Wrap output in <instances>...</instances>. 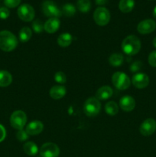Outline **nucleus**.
<instances>
[{
	"label": "nucleus",
	"mask_w": 156,
	"mask_h": 157,
	"mask_svg": "<svg viewBox=\"0 0 156 157\" xmlns=\"http://www.w3.org/2000/svg\"><path fill=\"white\" fill-rule=\"evenodd\" d=\"M18 45V40L15 35L9 31L0 32V49L4 52H12Z\"/></svg>",
	"instance_id": "nucleus-1"
},
{
	"label": "nucleus",
	"mask_w": 156,
	"mask_h": 157,
	"mask_svg": "<svg viewBox=\"0 0 156 157\" xmlns=\"http://www.w3.org/2000/svg\"><path fill=\"white\" fill-rule=\"evenodd\" d=\"M122 48L126 55H136L141 48L140 40L136 35H128L122 41Z\"/></svg>",
	"instance_id": "nucleus-2"
},
{
	"label": "nucleus",
	"mask_w": 156,
	"mask_h": 157,
	"mask_svg": "<svg viewBox=\"0 0 156 157\" xmlns=\"http://www.w3.org/2000/svg\"><path fill=\"white\" fill-rule=\"evenodd\" d=\"M101 110V104L96 98H90L84 104V111L88 117H95Z\"/></svg>",
	"instance_id": "nucleus-3"
},
{
	"label": "nucleus",
	"mask_w": 156,
	"mask_h": 157,
	"mask_svg": "<svg viewBox=\"0 0 156 157\" xmlns=\"http://www.w3.org/2000/svg\"><path fill=\"white\" fill-rule=\"evenodd\" d=\"M112 81L113 85L119 90H125L131 84L129 78L123 72H116L112 77Z\"/></svg>",
	"instance_id": "nucleus-4"
},
{
	"label": "nucleus",
	"mask_w": 156,
	"mask_h": 157,
	"mask_svg": "<svg viewBox=\"0 0 156 157\" xmlns=\"http://www.w3.org/2000/svg\"><path fill=\"white\" fill-rule=\"evenodd\" d=\"M27 122V116L22 110H16L10 117V124L15 130H23Z\"/></svg>",
	"instance_id": "nucleus-5"
},
{
	"label": "nucleus",
	"mask_w": 156,
	"mask_h": 157,
	"mask_svg": "<svg viewBox=\"0 0 156 157\" xmlns=\"http://www.w3.org/2000/svg\"><path fill=\"white\" fill-rule=\"evenodd\" d=\"M42 11L43 13L47 17L50 18H58L62 15V12L57 6V5L51 0H45L42 3Z\"/></svg>",
	"instance_id": "nucleus-6"
},
{
	"label": "nucleus",
	"mask_w": 156,
	"mask_h": 157,
	"mask_svg": "<svg viewBox=\"0 0 156 157\" xmlns=\"http://www.w3.org/2000/svg\"><path fill=\"white\" fill-rule=\"evenodd\" d=\"M93 19L98 25H106L110 21V12L108 9L104 7L97 8L93 13Z\"/></svg>",
	"instance_id": "nucleus-7"
},
{
	"label": "nucleus",
	"mask_w": 156,
	"mask_h": 157,
	"mask_svg": "<svg viewBox=\"0 0 156 157\" xmlns=\"http://www.w3.org/2000/svg\"><path fill=\"white\" fill-rule=\"evenodd\" d=\"M18 15L24 21H31L35 18V10L29 4H23L18 9Z\"/></svg>",
	"instance_id": "nucleus-8"
},
{
	"label": "nucleus",
	"mask_w": 156,
	"mask_h": 157,
	"mask_svg": "<svg viewBox=\"0 0 156 157\" xmlns=\"http://www.w3.org/2000/svg\"><path fill=\"white\" fill-rule=\"evenodd\" d=\"M60 154V149L53 143H46L43 144L40 150L41 157H58Z\"/></svg>",
	"instance_id": "nucleus-9"
},
{
	"label": "nucleus",
	"mask_w": 156,
	"mask_h": 157,
	"mask_svg": "<svg viewBox=\"0 0 156 157\" xmlns=\"http://www.w3.org/2000/svg\"><path fill=\"white\" fill-rule=\"evenodd\" d=\"M156 130V121L152 118H148L141 124L139 131L143 136H150Z\"/></svg>",
	"instance_id": "nucleus-10"
},
{
	"label": "nucleus",
	"mask_w": 156,
	"mask_h": 157,
	"mask_svg": "<svg viewBox=\"0 0 156 157\" xmlns=\"http://www.w3.org/2000/svg\"><path fill=\"white\" fill-rule=\"evenodd\" d=\"M156 29V23L152 19H145L139 23L137 26L138 32L142 35L149 34Z\"/></svg>",
	"instance_id": "nucleus-11"
},
{
	"label": "nucleus",
	"mask_w": 156,
	"mask_h": 157,
	"mask_svg": "<svg viewBox=\"0 0 156 157\" xmlns=\"http://www.w3.org/2000/svg\"><path fill=\"white\" fill-rule=\"evenodd\" d=\"M132 82L133 85L139 89L146 87L149 84V78L144 73H137L133 75L132 78Z\"/></svg>",
	"instance_id": "nucleus-12"
},
{
	"label": "nucleus",
	"mask_w": 156,
	"mask_h": 157,
	"mask_svg": "<svg viewBox=\"0 0 156 157\" xmlns=\"http://www.w3.org/2000/svg\"><path fill=\"white\" fill-rule=\"evenodd\" d=\"M119 106L122 110L129 112L134 110L136 107V101L132 97L125 95L119 100Z\"/></svg>",
	"instance_id": "nucleus-13"
},
{
	"label": "nucleus",
	"mask_w": 156,
	"mask_h": 157,
	"mask_svg": "<svg viewBox=\"0 0 156 157\" xmlns=\"http://www.w3.org/2000/svg\"><path fill=\"white\" fill-rule=\"evenodd\" d=\"M43 129H44V125L41 121H33L28 124L25 131L28 135L35 136V135H38L41 133Z\"/></svg>",
	"instance_id": "nucleus-14"
},
{
	"label": "nucleus",
	"mask_w": 156,
	"mask_h": 157,
	"mask_svg": "<svg viewBox=\"0 0 156 157\" xmlns=\"http://www.w3.org/2000/svg\"><path fill=\"white\" fill-rule=\"evenodd\" d=\"M60 25H61V21L58 18H50L44 23V28L45 32H47V33L52 34L54 33L58 30Z\"/></svg>",
	"instance_id": "nucleus-15"
},
{
	"label": "nucleus",
	"mask_w": 156,
	"mask_h": 157,
	"mask_svg": "<svg viewBox=\"0 0 156 157\" xmlns=\"http://www.w3.org/2000/svg\"><path fill=\"white\" fill-rule=\"evenodd\" d=\"M113 94V90L109 86H102L97 90L96 93V98L101 101L107 100Z\"/></svg>",
	"instance_id": "nucleus-16"
},
{
	"label": "nucleus",
	"mask_w": 156,
	"mask_h": 157,
	"mask_svg": "<svg viewBox=\"0 0 156 157\" xmlns=\"http://www.w3.org/2000/svg\"><path fill=\"white\" fill-rule=\"evenodd\" d=\"M67 93V90L62 85H55L50 90V96L54 100H59L64 98Z\"/></svg>",
	"instance_id": "nucleus-17"
},
{
	"label": "nucleus",
	"mask_w": 156,
	"mask_h": 157,
	"mask_svg": "<svg viewBox=\"0 0 156 157\" xmlns=\"http://www.w3.org/2000/svg\"><path fill=\"white\" fill-rule=\"evenodd\" d=\"M134 0H120L119 3V9L123 13H128L134 9Z\"/></svg>",
	"instance_id": "nucleus-18"
},
{
	"label": "nucleus",
	"mask_w": 156,
	"mask_h": 157,
	"mask_svg": "<svg viewBox=\"0 0 156 157\" xmlns=\"http://www.w3.org/2000/svg\"><path fill=\"white\" fill-rule=\"evenodd\" d=\"M12 81V77L9 71H0V87H8Z\"/></svg>",
	"instance_id": "nucleus-19"
},
{
	"label": "nucleus",
	"mask_w": 156,
	"mask_h": 157,
	"mask_svg": "<svg viewBox=\"0 0 156 157\" xmlns=\"http://www.w3.org/2000/svg\"><path fill=\"white\" fill-rule=\"evenodd\" d=\"M23 150L28 156H35L38 152V146L33 142H27L23 147Z\"/></svg>",
	"instance_id": "nucleus-20"
},
{
	"label": "nucleus",
	"mask_w": 156,
	"mask_h": 157,
	"mask_svg": "<svg viewBox=\"0 0 156 157\" xmlns=\"http://www.w3.org/2000/svg\"><path fill=\"white\" fill-rule=\"evenodd\" d=\"M124 61V57L122 54L116 53L113 54L109 58V62L113 67H119L122 64Z\"/></svg>",
	"instance_id": "nucleus-21"
},
{
	"label": "nucleus",
	"mask_w": 156,
	"mask_h": 157,
	"mask_svg": "<svg viewBox=\"0 0 156 157\" xmlns=\"http://www.w3.org/2000/svg\"><path fill=\"white\" fill-rule=\"evenodd\" d=\"M72 42V36L69 33H63L58 37V44L61 47L65 48L70 45Z\"/></svg>",
	"instance_id": "nucleus-22"
},
{
	"label": "nucleus",
	"mask_w": 156,
	"mask_h": 157,
	"mask_svg": "<svg viewBox=\"0 0 156 157\" xmlns=\"http://www.w3.org/2000/svg\"><path fill=\"white\" fill-rule=\"evenodd\" d=\"M32 36V32L29 28L24 27L19 32V39L21 42H27Z\"/></svg>",
	"instance_id": "nucleus-23"
},
{
	"label": "nucleus",
	"mask_w": 156,
	"mask_h": 157,
	"mask_svg": "<svg viewBox=\"0 0 156 157\" xmlns=\"http://www.w3.org/2000/svg\"><path fill=\"white\" fill-rule=\"evenodd\" d=\"M105 110L107 114L110 116H115L119 112V107L114 101H110L105 106Z\"/></svg>",
	"instance_id": "nucleus-24"
},
{
	"label": "nucleus",
	"mask_w": 156,
	"mask_h": 157,
	"mask_svg": "<svg viewBox=\"0 0 156 157\" xmlns=\"http://www.w3.org/2000/svg\"><path fill=\"white\" fill-rule=\"evenodd\" d=\"M77 8L81 12H88L91 8V3L90 0H78Z\"/></svg>",
	"instance_id": "nucleus-25"
},
{
	"label": "nucleus",
	"mask_w": 156,
	"mask_h": 157,
	"mask_svg": "<svg viewBox=\"0 0 156 157\" xmlns=\"http://www.w3.org/2000/svg\"><path fill=\"white\" fill-rule=\"evenodd\" d=\"M62 14L67 17H72L76 13V8L72 4H65L62 7Z\"/></svg>",
	"instance_id": "nucleus-26"
},
{
	"label": "nucleus",
	"mask_w": 156,
	"mask_h": 157,
	"mask_svg": "<svg viewBox=\"0 0 156 157\" xmlns=\"http://www.w3.org/2000/svg\"><path fill=\"white\" fill-rule=\"evenodd\" d=\"M44 25L42 21L39 19H36L32 22V29L36 33H41L44 29Z\"/></svg>",
	"instance_id": "nucleus-27"
},
{
	"label": "nucleus",
	"mask_w": 156,
	"mask_h": 157,
	"mask_svg": "<svg viewBox=\"0 0 156 157\" xmlns=\"http://www.w3.org/2000/svg\"><path fill=\"white\" fill-rule=\"evenodd\" d=\"M54 80L56 82L63 84L67 81V77L64 72L58 71L54 75Z\"/></svg>",
	"instance_id": "nucleus-28"
},
{
	"label": "nucleus",
	"mask_w": 156,
	"mask_h": 157,
	"mask_svg": "<svg viewBox=\"0 0 156 157\" xmlns=\"http://www.w3.org/2000/svg\"><path fill=\"white\" fill-rule=\"evenodd\" d=\"M16 138L19 141L22 142V141L26 140L28 138V134L27 133V132L24 130H18V133H16Z\"/></svg>",
	"instance_id": "nucleus-29"
},
{
	"label": "nucleus",
	"mask_w": 156,
	"mask_h": 157,
	"mask_svg": "<svg viewBox=\"0 0 156 157\" xmlns=\"http://www.w3.org/2000/svg\"><path fill=\"white\" fill-rule=\"evenodd\" d=\"M21 0H4V3L8 8H15L21 3Z\"/></svg>",
	"instance_id": "nucleus-30"
},
{
	"label": "nucleus",
	"mask_w": 156,
	"mask_h": 157,
	"mask_svg": "<svg viewBox=\"0 0 156 157\" xmlns=\"http://www.w3.org/2000/svg\"><path fill=\"white\" fill-rule=\"evenodd\" d=\"M148 63L152 67H156V51L151 52L148 56Z\"/></svg>",
	"instance_id": "nucleus-31"
},
{
	"label": "nucleus",
	"mask_w": 156,
	"mask_h": 157,
	"mask_svg": "<svg viewBox=\"0 0 156 157\" xmlns=\"http://www.w3.org/2000/svg\"><path fill=\"white\" fill-rule=\"evenodd\" d=\"M9 15H10V12H9V10L7 8H0V18H2V19H6L7 18H9Z\"/></svg>",
	"instance_id": "nucleus-32"
},
{
	"label": "nucleus",
	"mask_w": 156,
	"mask_h": 157,
	"mask_svg": "<svg viewBox=\"0 0 156 157\" xmlns=\"http://www.w3.org/2000/svg\"><path fill=\"white\" fill-rule=\"evenodd\" d=\"M141 67H142V63H141L140 61H136V62H134L131 65L130 70L133 72H136L138 71L141 68Z\"/></svg>",
	"instance_id": "nucleus-33"
},
{
	"label": "nucleus",
	"mask_w": 156,
	"mask_h": 157,
	"mask_svg": "<svg viewBox=\"0 0 156 157\" xmlns=\"http://www.w3.org/2000/svg\"><path fill=\"white\" fill-rule=\"evenodd\" d=\"M6 136V129L4 128L3 126H2L1 124H0V143L2 142V141L4 140Z\"/></svg>",
	"instance_id": "nucleus-34"
},
{
	"label": "nucleus",
	"mask_w": 156,
	"mask_h": 157,
	"mask_svg": "<svg viewBox=\"0 0 156 157\" xmlns=\"http://www.w3.org/2000/svg\"><path fill=\"white\" fill-rule=\"evenodd\" d=\"M96 2V4L98 6H104L107 3L108 0H95Z\"/></svg>",
	"instance_id": "nucleus-35"
},
{
	"label": "nucleus",
	"mask_w": 156,
	"mask_h": 157,
	"mask_svg": "<svg viewBox=\"0 0 156 157\" xmlns=\"http://www.w3.org/2000/svg\"><path fill=\"white\" fill-rule=\"evenodd\" d=\"M153 16H154V18L156 19V6L154 7V10H153Z\"/></svg>",
	"instance_id": "nucleus-36"
},
{
	"label": "nucleus",
	"mask_w": 156,
	"mask_h": 157,
	"mask_svg": "<svg viewBox=\"0 0 156 157\" xmlns=\"http://www.w3.org/2000/svg\"><path fill=\"white\" fill-rule=\"evenodd\" d=\"M152 44H153V45H154V47L156 48V37L154 38V39H153Z\"/></svg>",
	"instance_id": "nucleus-37"
}]
</instances>
